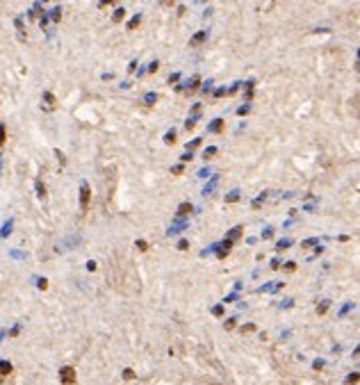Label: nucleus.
I'll list each match as a JSON object with an SVG mask.
<instances>
[{
  "instance_id": "obj_1",
  "label": "nucleus",
  "mask_w": 360,
  "mask_h": 385,
  "mask_svg": "<svg viewBox=\"0 0 360 385\" xmlns=\"http://www.w3.org/2000/svg\"><path fill=\"white\" fill-rule=\"evenodd\" d=\"M59 381L64 383V385H73L78 378H75V369L73 367H62L59 369Z\"/></svg>"
},
{
  "instance_id": "obj_2",
  "label": "nucleus",
  "mask_w": 360,
  "mask_h": 385,
  "mask_svg": "<svg viewBox=\"0 0 360 385\" xmlns=\"http://www.w3.org/2000/svg\"><path fill=\"white\" fill-rule=\"evenodd\" d=\"M89 198H91V191H89V185L82 182V187H80V207L87 210L89 207Z\"/></svg>"
},
{
  "instance_id": "obj_3",
  "label": "nucleus",
  "mask_w": 360,
  "mask_h": 385,
  "mask_svg": "<svg viewBox=\"0 0 360 385\" xmlns=\"http://www.w3.org/2000/svg\"><path fill=\"white\" fill-rule=\"evenodd\" d=\"M205 39H207V32H205V30H201V32H196L194 37L189 39V46H191V48H196V46H201L203 41H205Z\"/></svg>"
},
{
  "instance_id": "obj_4",
  "label": "nucleus",
  "mask_w": 360,
  "mask_h": 385,
  "mask_svg": "<svg viewBox=\"0 0 360 385\" xmlns=\"http://www.w3.org/2000/svg\"><path fill=\"white\" fill-rule=\"evenodd\" d=\"M11 374V362H7V360H0V378L9 376Z\"/></svg>"
},
{
  "instance_id": "obj_5",
  "label": "nucleus",
  "mask_w": 360,
  "mask_h": 385,
  "mask_svg": "<svg viewBox=\"0 0 360 385\" xmlns=\"http://www.w3.org/2000/svg\"><path fill=\"white\" fill-rule=\"evenodd\" d=\"M43 100H46V109H55V96L50 94V91L43 94Z\"/></svg>"
},
{
  "instance_id": "obj_6",
  "label": "nucleus",
  "mask_w": 360,
  "mask_h": 385,
  "mask_svg": "<svg viewBox=\"0 0 360 385\" xmlns=\"http://www.w3.org/2000/svg\"><path fill=\"white\" fill-rule=\"evenodd\" d=\"M230 246H233V242H228V240H226V242L221 244V248H219V251H217V255H219V258H223V255H228V251H230Z\"/></svg>"
},
{
  "instance_id": "obj_7",
  "label": "nucleus",
  "mask_w": 360,
  "mask_h": 385,
  "mask_svg": "<svg viewBox=\"0 0 360 385\" xmlns=\"http://www.w3.org/2000/svg\"><path fill=\"white\" fill-rule=\"evenodd\" d=\"M221 128H223V121H221V119H214L212 123H210V128H207V130H210V132H219Z\"/></svg>"
},
{
  "instance_id": "obj_8",
  "label": "nucleus",
  "mask_w": 360,
  "mask_h": 385,
  "mask_svg": "<svg viewBox=\"0 0 360 385\" xmlns=\"http://www.w3.org/2000/svg\"><path fill=\"white\" fill-rule=\"evenodd\" d=\"M239 237H242V228L237 226V228H233V230H230V235H228V242H237Z\"/></svg>"
},
{
  "instance_id": "obj_9",
  "label": "nucleus",
  "mask_w": 360,
  "mask_h": 385,
  "mask_svg": "<svg viewBox=\"0 0 360 385\" xmlns=\"http://www.w3.org/2000/svg\"><path fill=\"white\" fill-rule=\"evenodd\" d=\"M189 212H191V205H189V203H182V205L178 207V214H180V217H185V214H189Z\"/></svg>"
},
{
  "instance_id": "obj_10",
  "label": "nucleus",
  "mask_w": 360,
  "mask_h": 385,
  "mask_svg": "<svg viewBox=\"0 0 360 385\" xmlns=\"http://www.w3.org/2000/svg\"><path fill=\"white\" fill-rule=\"evenodd\" d=\"M123 16H125V9H117L112 18H114V23H119V21H123Z\"/></svg>"
},
{
  "instance_id": "obj_11",
  "label": "nucleus",
  "mask_w": 360,
  "mask_h": 385,
  "mask_svg": "<svg viewBox=\"0 0 360 385\" xmlns=\"http://www.w3.org/2000/svg\"><path fill=\"white\" fill-rule=\"evenodd\" d=\"M212 155H217V148H214V146H210V148H205V153H203V157H205V160H210Z\"/></svg>"
},
{
  "instance_id": "obj_12",
  "label": "nucleus",
  "mask_w": 360,
  "mask_h": 385,
  "mask_svg": "<svg viewBox=\"0 0 360 385\" xmlns=\"http://www.w3.org/2000/svg\"><path fill=\"white\" fill-rule=\"evenodd\" d=\"M139 21H141V16H135V18H132L130 23H128V30H135V27L139 25Z\"/></svg>"
},
{
  "instance_id": "obj_13",
  "label": "nucleus",
  "mask_w": 360,
  "mask_h": 385,
  "mask_svg": "<svg viewBox=\"0 0 360 385\" xmlns=\"http://www.w3.org/2000/svg\"><path fill=\"white\" fill-rule=\"evenodd\" d=\"M226 201H228V203H235V201H239V194H237V191H230V194L226 196Z\"/></svg>"
},
{
  "instance_id": "obj_14",
  "label": "nucleus",
  "mask_w": 360,
  "mask_h": 385,
  "mask_svg": "<svg viewBox=\"0 0 360 385\" xmlns=\"http://www.w3.org/2000/svg\"><path fill=\"white\" fill-rule=\"evenodd\" d=\"M164 141H166V144H173V141H176V132H173V130L166 132V135H164Z\"/></svg>"
},
{
  "instance_id": "obj_15",
  "label": "nucleus",
  "mask_w": 360,
  "mask_h": 385,
  "mask_svg": "<svg viewBox=\"0 0 360 385\" xmlns=\"http://www.w3.org/2000/svg\"><path fill=\"white\" fill-rule=\"evenodd\" d=\"M37 191H39V196H41V198L46 196V187H43V182H41V180H37Z\"/></svg>"
},
{
  "instance_id": "obj_16",
  "label": "nucleus",
  "mask_w": 360,
  "mask_h": 385,
  "mask_svg": "<svg viewBox=\"0 0 360 385\" xmlns=\"http://www.w3.org/2000/svg\"><path fill=\"white\" fill-rule=\"evenodd\" d=\"M144 100H146V105H153L155 100H158V96H155V94H146V98H144Z\"/></svg>"
},
{
  "instance_id": "obj_17",
  "label": "nucleus",
  "mask_w": 360,
  "mask_h": 385,
  "mask_svg": "<svg viewBox=\"0 0 360 385\" xmlns=\"http://www.w3.org/2000/svg\"><path fill=\"white\" fill-rule=\"evenodd\" d=\"M346 383H349V385L358 383V371H353V374H349V378H346Z\"/></svg>"
},
{
  "instance_id": "obj_18",
  "label": "nucleus",
  "mask_w": 360,
  "mask_h": 385,
  "mask_svg": "<svg viewBox=\"0 0 360 385\" xmlns=\"http://www.w3.org/2000/svg\"><path fill=\"white\" fill-rule=\"evenodd\" d=\"M123 378H125V381H132V378H135V371H132V369H125V371H123Z\"/></svg>"
},
{
  "instance_id": "obj_19",
  "label": "nucleus",
  "mask_w": 360,
  "mask_h": 385,
  "mask_svg": "<svg viewBox=\"0 0 360 385\" xmlns=\"http://www.w3.org/2000/svg\"><path fill=\"white\" fill-rule=\"evenodd\" d=\"M326 310H328V301H321V305H319V310H317V312H319V314H324Z\"/></svg>"
},
{
  "instance_id": "obj_20",
  "label": "nucleus",
  "mask_w": 360,
  "mask_h": 385,
  "mask_svg": "<svg viewBox=\"0 0 360 385\" xmlns=\"http://www.w3.org/2000/svg\"><path fill=\"white\" fill-rule=\"evenodd\" d=\"M137 248H139V251H148V244L144 242V240H139V242H137Z\"/></svg>"
},
{
  "instance_id": "obj_21",
  "label": "nucleus",
  "mask_w": 360,
  "mask_h": 385,
  "mask_svg": "<svg viewBox=\"0 0 360 385\" xmlns=\"http://www.w3.org/2000/svg\"><path fill=\"white\" fill-rule=\"evenodd\" d=\"M214 187H217V178H214L212 182H210V185H207V187H205V194H210V191H212Z\"/></svg>"
},
{
  "instance_id": "obj_22",
  "label": "nucleus",
  "mask_w": 360,
  "mask_h": 385,
  "mask_svg": "<svg viewBox=\"0 0 360 385\" xmlns=\"http://www.w3.org/2000/svg\"><path fill=\"white\" fill-rule=\"evenodd\" d=\"M294 269H297V264H294V262H287V264H285V271H289V273H292Z\"/></svg>"
},
{
  "instance_id": "obj_23",
  "label": "nucleus",
  "mask_w": 360,
  "mask_h": 385,
  "mask_svg": "<svg viewBox=\"0 0 360 385\" xmlns=\"http://www.w3.org/2000/svg\"><path fill=\"white\" fill-rule=\"evenodd\" d=\"M242 330H244V333H251V330H255V326H253V324H246Z\"/></svg>"
},
{
  "instance_id": "obj_24",
  "label": "nucleus",
  "mask_w": 360,
  "mask_h": 385,
  "mask_svg": "<svg viewBox=\"0 0 360 385\" xmlns=\"http://www.w3.org/2000/svg\"><path fill=\"white\" fill-rule=\"evenodd\" d=\"M5 144V125H0V146Z\"/></svg>"
},
{
  "instance_id": "obj_25",
  "label": "nucleus",
  "mask_w": 360,
  "mask_h": 385,
  "mask_svg": "<svg viewBox=\"0 0 360 385\" xmlns=\"http://www.w3.org/2000/svg\"><path fill=\"white\" fill-rule=\"evenodd\" d=\"M212 312H214V314H217V317H221V314H223V308H221V305H217V308H214V310H212Z\"/></svg>"
},
{
  "instance_id": "obj_26",
  "label": "nucleus",
  "mask_w": 360,
  "mask_h": 385,
  "mask_svg": "<svg viewBox=\"0 0 360 385\" xmlns=\"http://www.w3.org/2000/svg\"><path fill=\"white\" fill-rule=\"evenodd\" d=\"M59 11H62L59 7H57V9H53V21H59Z\"/></svg>"
},
{
  "instance_id": "obj_27",
  "label": "nucleus",
  "mask_w": 360,
  "mask_h": 385,
  "mask_svg": "<svg viewBox=\"0 0 360 385\" xmlns=\"http://www.w3.org/2000/svg\"><path fill=\"white\" fill-rule=\"evenodd\" d=\"M194 125H196V121H194V119H189L187 123H185V128H187V130H191V128H194Z\"/></svg>"
},
{
  "instance_id": "obj_28",
  "label": "nucleus",
  "mask_w": 360,
  "mask_h": 385,
  "mask_svg": "<svg viewBox=\"0 0 360 385\" xmlns=\"http://www.w3.org/2000/svg\"><path fill=\"white\" fill-rule=\"evenodd\" d=\"M114 0H100V2H98V7H107V5H112Z\"/></svg>"
},
{
  "instance_id": "obj_29",
  "label": "nucleus",
  "mask_w": 360,
  "mask_h": 385,
  "mask_svg": "<svg viewBox=\"0 0 360 385\" xmlns=\"http://www.w3.org/2000/svg\"><path fill=\"white\" fill-rule=\"evenodd\" d=\"M148 71H150V73H155V71H158V62H150V66H148Z\"/></svg>"
},
{
  "instance_id": "obj_30",
  "label": "nucleus",
  "mask_w": 360,
  "mask_h": 385,
  "mask_svg": "<svg viewBox=\"0 0 360 385\" xmlns=\"http://www.w3.org/2000/svg\"><path fill=\"white\" fill-rule=\"evenodd\" d=\"M87 269H89V271H96V262H94V260L87 262Z\"/></svg>"
},
{
  "instance_id": "obj_31",
  "label": "nucleus",
  "mask_w": 360,
  "mask_h": 385,
  "mask_svg": "<svg viewBox=\"0 0 360 385\" xmlns=\"http://www.w3.org/2000/svg\"><path fill=\"white\" fill-rule=\"evenodd\" d=\"M226 328H228V330L235 328V319H228V322H226Z\"/></svg>"
},
{
  "instance_id": "obj_32",
  "label": "nucleus",
  "mask_w": 360,
  "mask_h": 385,
  "mask_svg": "<svg viewBox=\"0 0 360 385\" xmlns=\"http://www.w3.org/2000/svg\"><path fill=\"white\" fill-rule=\"evenodd\" d=\"M178 248H180V251H185V248H187V242H185V240H180V242H178Z\"/></svg>"
},
{
  "instance_id": "obj_33",
  "label": "nucleus",
  "mask_w": 360,
  "mask_h": 385,
  "mask_svg": "<svg viewBox=\"0 0 360 385\" xmlns=\"http://www.w3.org/2000/svg\"><path fill=\"white\" fill-rule=\"evenodd\" d=\"M39 287L46 289V287H48V281H46V278H41V281H39Z\"/></svg>"
},
{
  "instance_id": "obj_34",
  "label": "nucleus",
  "mask_w": 360,
  "mask_h": 385,
  "mask_svg": "<svg viewBox=\"0 0 360 385\" xmlns=\"http://www.w3.org/2000/svg\"><path fill=\"white\" fill-rule=\"evenodd\" d=\"M287 244H289V242H287V240H283V242H280V244H278V251H283V248H285V246H287Z\"/></svg>"
},
{
  "instance_id": "obj_35",
  "label": "nucleus",
  "mask_w": 360,
  "mask_h": 385,
  "mask_svg": "<svg viewBox=\"0 0 360 385\" xmlns=\"http://www.w3.org/2000/svg\"><path fill=\"white\" fill-rule=\"evenodd\" d=\"M160 2H162V5H164V7H169V5L173 2V0H160Z\"/></svg>"
}]
</instances>
